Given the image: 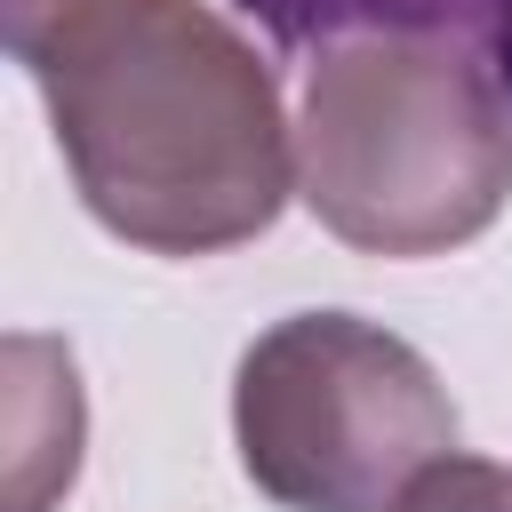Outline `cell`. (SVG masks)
Wrapping results in <instances>:
<instances>
[{"label":"cell","instance_id":"6da1fadb","mask_svg":"<svg viewBox=\"0 0 512 512\" xmlns=\"http://www.w3.org/2000/svg\"><path fill=\"white\" fill-rule=\"evenodd\" d=\"M88 216L152 256H216L296 200V120L208 0H80L16 48Z\"/></svg>","mask_w":512,"mask_h":512},{"label":"cell","instance_id":"7a4b0ae2","mask_svg":"<svg viewBox=\"0 0 512 512\" xmlns=\"http://www.w3.org/2000/svg\"><path fill=\"white\" fill-rule=\"evenodd\" d=\"M296 200L368 256H448L512 200V96L480 40L320 48L296 104Z\"/></svg>","mask_w":512,"mask_h":512},{"label":"cell","instance_id":"3957f363","mask_svg":"<svg viewBox=\"0 0 512 512\" xmlns=\"http://www.w3.org/2000/svg\"><path fill=\"white\" fill-rule=\"evenodd\" d=\"M232 440L280 512H392L416 472L456 456V400L384 320L288 312L240 352Z\"/></svg>","mask_w":512,"mask_h":512},{"label":"cell","instance_id":"277c9868","mask_svg":"<svg viewBox=\"0 0 512 512\" xmlns=\"http://www.w3.org/2000/svg\"><path fill=\"white\" fill-rule=\"evenodd\" d=\"M80 376L56 336H8V512H48L80 472Z\"/></svg>","mask_w":512,"mask_h":512},{"label":"cell","instance_id":"5b68a950","mask_svg":"<svg viewBox=\"0 0 512 512\" xmlns=\"http://www.w3.org/2000/svg\"><path fill=\"white\" fill-rule=\"evenodd\" d=\"M248 24L272 32V48H344V40H400V32H464L488 40L496 0H232Z\"/></svg>","mask_w":512,"mask_h":512},{"label":"cell","instance_id":"8992f818","mask_svg":"<svg viewBox=\"0 0 512 512\" xmlns=\"http://www.w3.org/2000/svg\"><path fill=\"white\" fill-rule=\"evenodd\" d=\"M392 512H512V472L456 448V456H440L432 472H416Z\"/></svg>","mask_w":512,"mask_h":512},{"label":"cell","instance_id":"52a82bcc","mask_svg":"<svg viewBox=\"0 0 512 512\" xmlns=\"http://www.w3.org/2000/svg\"><path fill=\"white\" fill-rule=\"evenodd\" d=\"M64 8H80V0H8V48H24L32 32H48Z\"/></svg>","mask_w":512,"mask_h":512}]
</instances>
